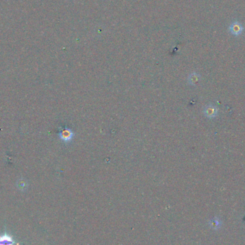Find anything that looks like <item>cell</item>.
<instances>
[{
  "label": "cell",
  "mask_w": 245,
  "mask_h": 245,
  "mask_svg": "<svg viewBox=\"0 0 245 245\" xmlns=\"http://www.w3.org/2000/svg\"><path fill=\"white\" fill-rule=\"evenodd\" d=\"M14 241L12 240L11 236L7 235H2L0 236V245H13Z\"/></svg>",
  "instance_id": "4"
},
{
  "label": "cell",
  "mask_w": 245,
  "mask_h": 245,
  "mask_svg": "<svg viewBox=\"0 0 245 245\" xmlns=\"http://www.w3.org/2000/svg\"><path fill=\"white\" fill-rule=\"evenodd\" d=\"M229 32L232 35H234V36H239V35L242 34L243 30H244V27H243L242 24L239 22H234L229 26Z\"/></svg>",
  "instance_id": "2"
},
{
  "label": "cell",
  "mask_w": 245,
  "mask_h": 245,
  "mask_svg": "<svg viewBox=\"0 0 245 245\" xmlns=\"http://www.w3.org/2000/svg\"><path fill=\"white\" fill-rule=\"evenodd\" d=\"M199 78H200V76H199V74H197L196 72H193V73L189 75L188 78V83L192 85V86H194V85L196 84L199 82Z\"/></svg>",
  "instance_id": "5"
},
{
  "label": "cell",
  "mask_w": 245,
  "mask_h": 245,
  "mask_svg": "<svg viewBox=\"0 0 245 245\" xmlns=\"http://www.w3.org/2000/svg\"><path fill=\"white\" fill-rule=\"evenodd\" d=\"M203 113H204V115H206L207 118H214L217 115L218 108L217 107H215L214 105H207V106L204 108V110H203Z\"/></svg>",
  "instance_id": "3"
},
{
  "label": "cell",
  "mask_w": 245,
  "mask_h": 245,
  "mask_svg": "<svg viewBox=\"0 0 245 245\" xmlns=\"http://www.w3.org/2000/svg\"><path fill=\"white\" fill-rule=\"evenodd\" d=\"M75 133L72 129L68 128H65L62 129L59 133V138L65 144H69L73 140Z\"/></svg>",
  "instance_id": "1"
}]
</instances>
